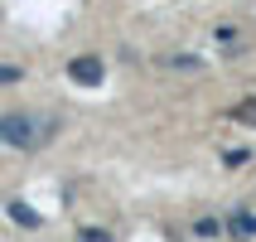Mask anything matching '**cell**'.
<instances>
[{"label": "cell", "instance_id": "1", "mask_svg": "<svg viewBox=\"0 0 256 242\" xmlns=\"http://www.w3.org/2000/svg\"><path fill=\"white\" fill-rule=\"evenodd\" d=\"M58 136V121L44 112H10L0 116V145H10V150H44V145Z\"/></svg>", "mask_w": 256, "mask_h": 242}, {"label": "cell", "instance_id": "2", "mask_svg": "<svg viewBox=\"0 0 256 242\" xmlns=\"http://www.w3.org/2000/svg\"><path fill=\"white\" fill-rule=\"evenodd\" d=\"M68 78H72V83H82V87H97L102 78H106V63H102V58H72V63H68Z\"/></svg>", "mask_w": 256, "mask_h": 242}, {"label": "cell", "instance_id": "3", "mask_svg": "<svg viewBox=\"0 0 256 242\" xmlns=\"http://www.w3.org/2000/svg\"><path fill=\"white\" fill-rule=\"evenodd\" d=\"M228 228H232V237H256V213H232Z\"/></svg>", "mask_w": 256, "mask_h": 242}, {"label": "cell", "instance_id": "4", "mask_svg": "<svg viewBox=\"0 0 256 242\" xmlns=\"http://www.w3.org/2000/svg\"><path fill=\"white\" fill-rule=\"evenodd\" d=\"M10 218L20 223V228H39V213H34L29 203H10Z\"/></svg>", "mask_w": 256, "mask_h": 242}, {"label": "cell", "instance_id": "5", "mask_svg": "<svg viewBox=\"0 0 256 242\" xmlns=\"http://www.w3.org/2000/svg\"><path fill=\"white\" fill-rule=\"evenodd\" d=\"M232 116L242 121V126H256V97H246V102H237L232 107Z\"/></svg>", "mask_w": 256, "mask_h": 242}, {"label": "cell", "instance_id": "6", "mask_svg": "<svg viewBox=\"0 0 256 242\" xmlns=\"http://www.w3.org/2000/svg\"><path fill=\"white\" fill-rule=\"evenodd\" d=\"M194 232H198V237H218V232H222V228H218L213 218H198V223H194Z\"/></svg>", "mask_w": 256, "mask_h": 242}, {"label": "cell", "instance_id": "7", "mask_svg": "<svg viewBox=\"0 0 256 242\" xmlns=\"http://www.w3.org/2000/svg\"><path fill=\"white\" fill-rule=\"evenodd\" d=\"M82 237H87V242H112V232H102V228H82Z\"/></svg>", "mask_w": 256, "mask_h": 242}, {"label": "cell", "instance_id": "8", "mask_svg": "<svg viewBox=\"0 0 256 242\" xmlns=\"http://www.w3.org/2000/svg\"><path fill=\"white\" fill-rule=\"evenodd\" d=\"M20 78V68H10V63H0V83H14Z\"/></svg>", "mask_w": 256, "mask_h": 242}]
</instances>
